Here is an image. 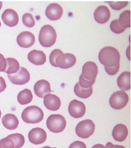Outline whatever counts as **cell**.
Returning a JSON list of instances; mask_svg holds the SVG:
<instances>
[{
  "label": "cell",
  "mask_w": 131,
  "mask_h": 148,
  "mask_svg": "<svg viewBox=\"0 0 131 148\" xmlns=\"http://www.w3.org/2000/svg\"><path fill=\"white\" fill-rule=\"evenodd\" d=\"M98 58L105 67H112L119 64L120 54L113 47H105L100 51Z\"/></svg>",
  "instance_id": "6da1fadb"
},
{
  "label": "cell",
  "mask_w": 131,
  "mask_h": 148,
  "mask_svg": "<svg viewBox=\"0 0 131 148\" xmlns=\"http://www.w3.org/2000/svg\"><path fill=\"white\" fill-rule=\"evenodd\" d=\"M44 117L43 110L36 106H31L23 110L21 118L28 124H37L42 121Z\"/></svg>",
  "instance_id": "7a4b0ae2"
},
{
  "label": "cell",
  "mask_w": 131,
  "mask_h": 148,
  "mask_svg": "<svg viewBox=\"0 0 131 148\" xmlns=\"http://www.w3.org/2000/svg\"><path fill=\"white\" fill-rule=\"evenodd\" d=\"M57 40V32L50 25H46L40 29L39 41L43 47H50L54 45Z\"/></svg>",
  "instance_id": "3957f363"
},
{
  "label": "cell",
  "mask_w": 131,
  "mask_h": 148,
  "mask_svg": "<svg viewBox=\"0 0 131 148\" xmlns=\"http://www.w3.org/2000/svg\"><path fill=\"white\" fill-rule=\"evenodd\" d=\"M66 120L60 114H52L46 120V126L50 132L59 133L64 130L66 127Z\"/></svg>",
  "instance_id": "277c9868"
},
{
  "label": "cell",
  "mask_w": 131,
  "mask_h": 148,
  "mask_svg": "<svg viewBox=\"0 0 131 148\" xmlns=\"http://www.w3.org/2000/svg\"><path fill=\"white\" fill-rule=\"evenodd\" d=\"M95 130V125L91 120H84L80 121L75 128V132L80 138L86 139L91 136Z\"/></svg>",
  "instance_id": "5b68a950"
},
{
  "label": "cell",
  "mask_w": 131,
  "mask_h": 148,
  "mask_svg": "<svg viewBox=\"0 0 131 148\" xmlns=\"http://www.w3.org/2000/svg\"><path fill=\"white\" fill-rule=\"evenodd\" d=\"M129 102L128 95L123 91H115L109 99V104L115 110H121L127 105Z\"/></svg>",
  "instance_id": "8992f818"
},
{
  "label": "cell",
  "mask_w": 131,
  "mask_h": 148,
  "mask_svg": "<svg viewBox=\"0 0 131 148\" xmlns=\"http://www.w3.org/2000/svg\"><path fill=\"white\" fill-rule=\"evenodd\" d=\"M8 79L15 85H24L30 80V73L25 68L20 67L16 73L8 75Z\"/></svg>",
  "instance_id": "52a82bcc"
},
{
  "label": "cell",
  "mask_w": 131,
  "mask_h": 148,
  "mask_svg": "<svg viewBox=\"0 0 131 148\" xmlns=\"http://www.w3.org/2000/svg\"><path fill=\"white\" fill-rule=\"evenodd\" d=\"M69 114L74 118H79L83 117L86 114L85 104L79 100H72L69 103Z\"/></svg>",
  "instance_id": "ba28073f"
},
{
  "label": "cell",
  "mask_w": 131,
  "mask_h": 148,
  "mask_svg": "<svg viewBox=\"0 0 131 148\" xmlns=\"http://www.w3.org/2000/svg\"><path fill=\"white\" fill-rule=\"evenodd\" d=\"M46 132L44 129L41 128H32L29 133V142L35 145L43 143L46 140Z\"/></svg>",
  "instance_id": "9c48e42d"
},
{
  "label": "cell",
  "mask_w": 131,
  "mask_h": 148,
  "mask_svg": "<svg viewBox=\"0 0 131 148\" xmlns=\"http://www.w3.org/2000/svg\"><path fill=\"white\" fill-rule=\"evenodd\" d=\"M98 73V67L94 62H87L83 66L82 76L84 79L88 80H96Z\"/></svg>",
  "instance_id": "30bf717a"
},
{
  "label": "cell",
  "mask_w": 131,
  "mask_h": 148,
  "mask_svg": "<svg viewBox=\"0 0 131 148\" xmlns=\"http://www.w3.org/2000/svg\"><path fill=\"white\" fill-rule=\"evenodd\" d=\"M35 41V37L30 32L25 31L20 32L17 37V43L20 47L29 48L33 45Z\"/></svg>",
  "instance_id": "8fae6325"
},
{
  "label": "cell",
  "mask_w": 131,
  "mask_h": 148,
  "mask_svg": "<svg viewBox=\"0 0 131 148\" xmlns=\"http://www.w3.org/2000/svg\"><path fill=\"white\" fill-rule=\"evenodd\" d=\"M76 63V58L72 54H63L57 57L56 66L61 69H69Z\"/></svg>",
  "instance_id": "7c38bea8"
},
{
  "label": "cell",
  "mask_w": 131,
  "mask_h": 148,
  "mask_svg": "<svg viewBox=\"0 0 131 148\" xmlns=\"http://www.w3.org/2000/svg\"><path fill=\"white\" fill-rule=\"evenodd\" d=\"M34 91L39 98H44L47 95L51 94L52 90L50 84L47 80H40L34 85Z\"/></svg>",
  "instance_id": "4fadbf2b"
},
{
  "label": "cell",
  "mask_w": 131,
  "mask_h": 148,
  "mask_svg": "<svg viewBox=\"0 0 131 148\" xmlns=\"http://www.w3.org/2000/svg\"><path fill=\"white\" fill-rule=\"evenodd\" d=\"M2 20L6 25L14 27L18 24L19 17L17 13L12 9H6L2 14Z\"/></svg>",
  "instance_id": "5bb4252c"
},
{
  "label": "cell",
  "mask_w": 131,
  "mask_h": 148,
  "mask_svg": "<svg viewBox=\"0 0 131 148\" xmlns=\"http://www.w3.org/2000/svg\"><path fill=\"white\" fill-rule=\"evenodd\" d=\"M63 15V9L57 3H50L46 10V16L51 21L59 20Z\"/></svg>",
  "instance_id": "9a60e30c"
},
{
  "label": "cell",
  "mask_w": 131,
  "mask_h": 148,
  "mask_svg": "<svg viewBox=\"0 0 131 148\" xmlns=\"http://www.w3.org/2000/svg\"><path fill=\"white\" fill-rule=\"evenodd\" d=\"M111 17L110 10L106 6H98L94 11V19L99 24H105L108 22Z\"/></svg>",
  "instance_id": "2e32d148"
},
{
  "label": "cell",
  "mask_w": 131,
  "mask_h": 148,
  "mask_svg": "<svg viewBox=\"0 0 131 148\" xmlns=\"http://www.w3.org/2000/svg\"><path fill=\"white\" fill-rule=\"evenodd\" d=\"M43 103L46 106V108L49 110L56 111L58 110L61 105L60 98H58L57 95L53 94H49L43 98Z\"/></svg>",
  "instance_id": "e0dca14e"
},
{
  "label": "cell",
  "mask_w": 131,
  "mask_h": 148,
  "mask_svg": "<svg viewBox=\"0 0 131 148\" xmlns=\"http://www.w3.org/2000/svg\"><path fill=\"white\" fill-rule=\"evenodd\" d=\"M28 59L29 62L35 66H41L46 62V56L44 52L37 50H33L28 54Z\"/></svg>",
  "instance_id": "ac0fdd59"
},
{
  "label": "cell",
  "mask_w": 131,
  "mask_h": 148,
  "mask_svg": "<svg viewBox=\"0 0 131 148\" xmlns=\"http://www.w3.org/2000/svg\"><path fill=\"white\" fill-rule=\"evenodd\" d=\"M128 136V129L123 124H118L112 131V136L117 142H123Z\"/></svg>",
  "instance_id": "d6986e66"
},
{
  "label": "cell",
  "mask_w": 131,
  "mask_h": 148,
  "mask_svg": "<svg viewBox=\"0 0 131 148\" xmlns=\"http://www.w3.org/2000/svg\"><path fill=\"white\" fill-rule=\"evenodd\" d=\"M2 123L6 129L14 130L18 127L19 121L14 114H7L4 115L2 118Z\"/></svg>",
  "instance_id": "ffe728a7"
},
{
  "label": "cell",
  "mask_w": 131,
  "mask_h": 148,
  "mask_svg": "<svg viewBox=\"0 0 131 148\" xmlns=\"http://www.w3.org/2000/svg\"><path fill=\"white\" fill-rule=\"evenodd\" d=\"M117 84L122 91H128L130 89V72H123L117 78Z\"/></svg>",
  "instance_id": "44dd1931"
},
{
  "label": "cell",
  "mask_w": 131,
  "mask_h": 148,
  "mask_svg": "<svg viewBox=\"0 0 131 148\" xmlns=\"http://www.w3.org/2000/svg\"><path fill=\"white\" fill-rule=\"evenodd\" d=\"M6 60L7 65H6V71L4 73H6L8 75L16 73L20 69V64L18 62V61L13 58H7Z\"/></svg>",
  "instance_id": "7402d4cb"
},
{
  "label": "cell",
  "mask_w": 131,
  "mask_h": 148,
  "mask_svg": "<svg viewBox=\"0 0 131 148\" xmlns=\"http://www.w3.org/2000/svg\"><path fill=\"white\" fill-rule=\"evenodd\" d=\"M33 99L32 93L29 89H24L17 95V101L21 105H26L31 102Z\"/></svg>",
  "instance_id": "603a6c76"
},
{
  "label": "cell",
  "mask_w": 131,
  "mask_h": 148,
  "mask_svg": "<svg viewBox=\"0 0 131 148\" xmlns=\"http://www.w3.org/2000/svg\"><path fill=\"white\" fill-rule=\"evenodd\" d=\"M118 21L119 25L123 29L130 28V10H125L121 13Z\"/></svg>",
  "instance_id": "cb8c5ba5"
},
{
  "label": "cell",
  "mask_w": 131,
  "mask_h": 148,
  "mask_svg": "<svg viewBox=\"0 0 131 148\" xmlns=\"http://www.w3.org/2000/svg\"><path fill=\"white\" fill-rule=\"evenodd\" d=\"M74 92L75 94L78 97L82 98V99H87L93 93V88H81L79 84H76L75 85L74 88Z\"/></svg>",
  "instance_id": "d4e9b609"
},
{
  "label": "cell",
  "mask_w": 131,
  "mask_h": 148,
  "mask_svg": "<svg viewBox=\"0 0 131 148\" xmlns=\"http://www.w3.org/2000/svg\"><path fill=\"white\" fill-rule=\"evenodd\" d=\"M8 137L11 139L14 143L15 148H20L23 147V145L25 143V140L23 135L20 133H14L11 135H9Z\"/></svg>",
  "instance_id": "484cf974"
},
{
  "label": "cell",
  "mask_w": 131,
  "mask_h": 148,
  "mask_svg": "<svg viewBox=\"0 0 131 148\" xmlns=\"http://www.w3.org/2000/svg\"><path fill=\"white\" fill-rule=\"evenodd\" d=\"M22 22L28 28H32L35 24L34 17L29 13H26L22 16Z\"/></svg>",
  "instance_id": "4316f807"
},
{
  "label": "cell",
  "mask_w": 131,
  "mask_h": 148,
  "mask_svg": "<svg viewBox=\"0 0 131 148\" xmlns=\"http://www.w3.org/2000/svg\"><path fill=\"white\" fill-rule=\"evenodd\" d=\"M110 29H111V31L113 32L115 34H120L126 30L125 29H123L119 25V21L117 19L111 21V25H110Z\"/></svg>",
  "instance_id": "83f0119b"
},
{
  "label": "cell",
  "mask_w": 131,
  "mask_h": 148,
  "mask_svg": "<svg viewBox=\"0 0 131 148\" xmlns=\"http://www.w3.org/2000/svg\"><path fill=\"white\" fill-rule=\"evenodd\" d=\"M62 51H60V49H55L53 51L51 52V54L50 55V62L52 66L54 67H57L56 66V60H57V57H59L60 55L63 54Z\"/></svg>",
  "instance_id": "f1b7e54d"
},
{
  "label": "cell",
  "mask_w": 131,
  "mask_h": 148,
  "mask_svg": "<svg viewBox=\"0 0 131 148\" xmlns=\"http://www.w3.org/2000/svg\"><path fill=\"white\" fill-rule=\"evenodd\" d=\"M96 80H86L83 77L82 75H80L79 77V85L83 88H92L93 87V84L95 83Z\"/></svg>",
  "instance_id": "f546056e"
},
{
  "label": "cell",
  "mask_w": 131,
  "mask_h": 148,
  "mask_svg": "<svg viewBox=\"0 0 131 148\" xmlns=\"http://www.w3.org/2000/svg\"><path fill=\"white\" fill-rule=\"evenodd\" d=\"M0 148H15L14 141L8 136L0 140Z\"/></svg>",
  "instance_id": "4dcf8cb0"
},
{
  "label": "cell",
  "mask_w": 131,
  "mask_h": 148,
  "mask_svg": "<svg viewBox=\"0 0 131 148\" xmlns=\"http://www.w3.org/2000/svg\"><path fill=\"white\" fill-rule=\"evenodd\" d=\"M108 3L115 10H119L128 5V2H108Z\"/></svg>",
  "instance_id": "1f68e13d"
},
{
  "label": "cell",
  "mask_w": 131,
  "mask_h": 148,
  "mask_svg": "<svg viewBox=\"0 0 131 148\" xmlns=\"http://www.w3.org/2000/svg\"><path fill=\"white\" fill-rule=\"evenodd\" d=\"M120 65L118 64L116 66H112V67H105V69L106 73L111 76H113V75H115V74L118 73V71L119 70Z\"/></svg>",
  "instance_id": "d6a6232c"
},
{
  "label": "cell",
  "mask_w": 131,
  "mask_h": 148,
  "mask_svg": "<svg viewBox=\"0 0 131 148\" xmlns=\"http://www.w3.org/2000/svg\"><path fill=\"white\" fill-rule=\"evenodd\" d=\"M6 60L3 54H0V72H5L6 69Z\"/></svg>",
  "instance_id": "836d02e7"
},
{
  "label": "cell",
  "mask_w": 131,
  "mask_h": 148,
  "mask_svg": "<svg viewBox=\"0 0 131 148\" xmlns=\"http://www.w3.org/2000/svg\"><path fill=\"white\" fill-rule=\"evenodd\" d=\"M69 148H86V146L82 141H75L69 146Z\"/></svg>",
  "instance_id": "e575fe53"
},
{
  "label": "cell",
  "mask_w": 131,
  "mask_h": 148,
  "mask_svg": "<svg viewBox=\"0 0 131 148\" xmlns=\"http://www.w3.org/2000/svg\"><path fill=\"white\" fill-rule=\"evenodd\" d=\"M6 88V84L5 80L3 77H0V93L4 91V90Z\"/></svg>",
  "instance_id": "d590c367"
},
{
  "label": "cell",
  "mask_w": 131,
  "mask_h": 148,
  "mask_svg": "<svg viewBox=\"0 0 131 148\" xmlns=\"http://www.w3.org/2000/svg\"><path fill=\"white\" fill-rule=\"evenodd\" d=\"M106 148H115V145L112 143L111 142H108L107 143V144H106Z\"/></svg>",
  "instance_id": "8d00e7d4"
},
{
  "label": "cell",
  "mask_w": 131,
  "mask_h": 148,
  "mask_svg": "<svg viewBox=\"0 0 131 148\" xmlns=\"http://www.w3.org/2000/svg\"><path fill=\"white\" fill-rule=\"evenodd\" d=\"M92 148H106V147L102 144H95Z\"/></svg>",
  "instance_id": "74e56055"
},
{
  "label": "cell",
  "mask_w": 131,
  "mask_h": 148,
  "mask_svg": "<svg viewBox=\"0 0 131 148\" xmlns=\"http://www.w3.org/2000/svg\"><path fill=\"white\" fill-rule=\"evenodd\" d=\"M115 148H125L123 146H121V145H115Z\"/></svg>",
  "instance_id": "f35d334b"
},
{
  "label": "cell",
  "mask_w": 131,
  "mask_h": 148,
  "mask_svg": "<svg viewBox=\"0 0 131 148\" xmlns=\"http://www.w3.org/2000/svg\"><path fill=\"white\" fill-rule=\"evenodd\" d=\"M2 6H3V3L0 1V10H1V8H2Z\"/></svg>",
  "instance_id": "ab89813d"
},
{
  "label": "cell",
  "mask_w": 131,
  "mask_h": 148,
  "mask_svg": "<svg viewBox=\"0 0 131 148\" xmlns=\"http://www.w3.org/2000/svg\"><path fill=\"white\" fill-rule=\"evenodd\" d=\"M42 148H52V147H49V146H46V147H42Z\"/></svg>",
  "instance_id": "60d3db41"
},
{
  "label": "cell",
  "mask_w": 131,
  "mask_h": 148,
  "mask_svg": "<svg viewBox=\"0 0 131 148\" xmlns=\"http://www.w3.org/2000/svg\"><path fill=\"white\" fill-rule=\"evenodd\" d=\"M0 117H1V110H0Z\"/></svg>",
  "instance_id": "b9f144b4"
},
{
  "label": "cell",
  "mask_w": 131,
  "mask_h": 148,
  "mask_svg": "<svg viewBox=\"0 0 131 148\" xmlns=\"http://www.w3.org/2000/svg\"><path fill=\"white\" fill-rule=\"evenodd\" d=\"M0 26H1V22H0Z\"/></svg>",
  "instance_id": "7bdbcfd3"
},
{
  "label": "cell",
  "mask_w": 131,
  "mask_h": 148,
  "mask_svg": "<svg viewBox=\"0 0 131 148\" xmlns=\"http://www.w3.org/2000/svg\"><path fill=\"white\" fill-rule=\"evenodd\" d=\"M54 148H56V147H54Z\"/></svg>",
  "instance_id": "ee69618b"
}]
</instances>
